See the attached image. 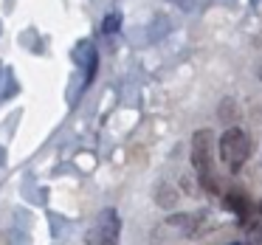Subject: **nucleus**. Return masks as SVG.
I'll list each match as a JSON object with an SVG mask.
<instances>
[{
	"label": "nucleus",
	"mask_w": 262,
	"mask_h": 245,
	"mask_svg": "<svg viewBox=\"0 0 262 245\" xmlns=\"http://www.w3.org/2000/svg\"><path fill=\"white\" fill-rule=\"evenodd\" d=\"M121 237V217L116 209H104L102 214L96 217V226L93 231H88L85 242L88 245H119Z\"/></svg>",
	"instance_id": "nucleus-3"
},
{
	"label": "nucleus",
	"mask_w": 262,
	"mask_h": 245,
	"mask_svg": "<svg viewBox=\"0 0 262 245\" xmlns=\"http://www.w3.org/2000/svg\"><path fill=\"white\" fill-rule=\"evenodd\" d=\"M178 200H181V192H178L175 186H169V183H158V186H155V203H158L161 209H175Z\"/></svg>",
	"instance_id": "nucleus-4"
},
{
	"label": "nucleus",
	"mask_w": 262,
	"mask_h": 245,
	"mask_svg": "<svg viewBox=\"0 0 262 245\" xmlns=\"http://www.w3.org/2000/svg\"><path fill=\"white\" fill-rule=\"evenodd\" d=\"M119 26H121V17H119V14H107V17H104V31H107V34L119 31Z\"/></svg>",
	"instance_id": "nucleus-6"
},
{
	"label": "nucleus",
	"mask_w": 262,
	"mask_h": 245,
	"mask_svg": "<svg viewBox=\"0 0 262 245\" xmlns=\"http://www.w3.org/2000/svg\"><path fill=\"white\" fill-rule=\"evenodd\" d=\"M251 155V138L239 127H231L220 136V158L231 172H239Z\"/></svg>",
	"instance_id": "nucleus-2"
},
{
	"label": "nucleus",
	"mask_w": 262,
	"mask_h": 245,
	"mask_svg": "<svg viewBox=\"0 0 262 245\" xmlns=\"http://www.w3.org/2000/svg\"><path fill=\"white\" fill-rule=\"evenodd\" d=\"M181 186H183V192H186V194L198 192V189H194V183H192V177H181Z\"/></svg>",
	"instance_id": "nucleus-7"
},
{
	"label": "nucleus",
	"mask_w": 262,
	"mask_h": 245,
	"mask_svg": "<svg viewBox=\"0 0 262 245\" xmlns=\"http://www.w3.org/2000/svg\"><path fill=\"white\" fill-rule=\"evenodd\" d=\"M231 245H243V242H231Z\"/></svg>",
	"instance_id": "nucleus-8"
},
{
	"label": "nucleus",
	"mask_w": 262,
	"mask_h": 245,
	"mask_svg": "<svg viewBox=\"0 0 262 245\" xmlns=\"http://www.w3.org/2000/svg\"><path fill=\"white\" fill-rule=\"evenodd\" d=\"M211 149H214V132L211 130H198L192 138V164L200 175V186L206 192H217V177L214 166H211Z\"/></svg>",
	"instance_id": "nucleus-1"
},
{
	"label": "nucleus",
	"mask_w": 262,
	"mask_h": 245,
	"mask_svg": "<svg viewBox=\"0 0 262 245\" xmlns=\"http://www.w3.org/2000/svg\"><path fill=\"white\" fill-rule=\"evenodd\" d=\"M217 113H220L223 121H234V119H237V104H234V99H223Z\"/></svg>",
	"instance_id": "nucleus-5"
}]
</instances>
